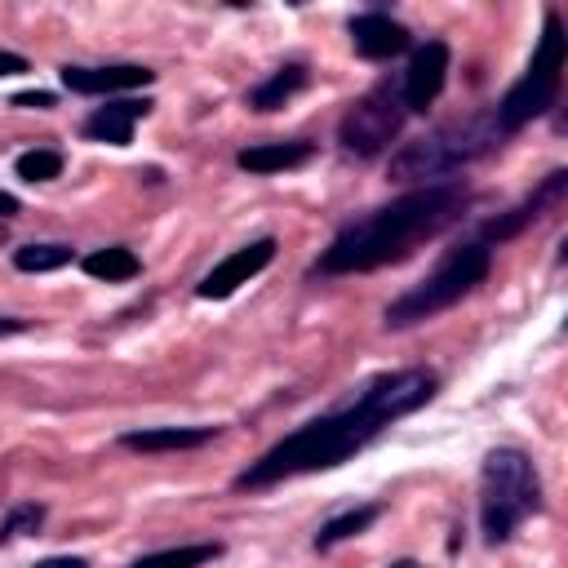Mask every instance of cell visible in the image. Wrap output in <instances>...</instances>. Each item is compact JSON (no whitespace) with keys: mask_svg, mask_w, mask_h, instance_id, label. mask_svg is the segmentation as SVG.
<instances>
[{"mask_svg":"<svg viewBox=\"0 0 568 568\" xmlns=\"http://www.w3.org/2000/svg\"><path fill=\"white\" fill-rule=\"evenodd\" d=\"M506 133L497 129L493 111H479V115H466V120H453V124H439L413 142H404L395 155H390V178L395 182H448V173H457L462 164L488 155L493 146H501Z\"/></svg>","mask_w":568,"mask_h":568,"instance_id":"3","label":"cell"},{"mask_svg":"<svg viewBox=\"0 0 568 568\" xmlns=\"http://www.w3.org/2000/svg\"><path fill=\"white\" fill-rule=\"evenodd\" d=\"M27 71V58H18V53H4L0 49V75H22Z\"/></svg>","mask_w":568,"mask_h":568,"instance_id":"24","label":"cell"},{"mask_svg":"<svg viewBox=\"0 0 568 568\" xmlns=\"http://www.w3.org/2000/svg\"><path fill=\"white\" fill-rule=\"evenodd\" d=\"M564 191H568V173H564V169H555V173H550V178H546V182H541V186H537L519 209L497 213L493 222H484V244H488V240H497V244H501V240L519 235L528 222H537L546 209H555V204L564 200Z\"/></svg>","mask_w":568,"mask_h":568,"instance_id":"10","label":"cell"},{"mask_svg":"<svg viewBox=\"0 0 568 568\" xmlns=\"http://www.w3.org/2000/svg\"><path fill=\"white\" fill-rule=\"evenodd\" d=\"M40 524H44V506H40V501H22V506H13V510L4 515V524H0V541L27 537V532H36Z\"/></svg>","mask_w":568,"mask_h":568,"instance_id":"22","label":"cell"},{"mask_svg":"<svg viewBox=\"0 0 568 568\" xmlns=\"http://www.w3.org/2000/svg\"><path fill=\"white\" fill-rule=\"evenodd\" d=\"M435 390H439V377L430 368L386 373V377L368 382L355 399H346L342 408H333V413L306 422L302 430L284 435L280 444H271L257 462H248V470L235 475V488H271V484L297 479V475L333 470L346 457H355L359 448H368L390 422L430 404Z\"/></svg>","mask_w":568,"mask_h":568,"instance_id":"1","label":"cell"},{"mask_svg":"<svg viewBox=\"0 0 568 568\" xmlns=\"http://www.w3.org/2000/svg\"><path fill=\"white\" fill-rule=\"evenodd\" d=\"M466 204H470V186L457 178L417 186V191L355 217L351 226H342L333 235V244L320 253L315 271L320 275H355V271H377L386 262H399L417 244H426V240L444 235L453 222H462Z\"/></svg>","mask_w":568,"mask_h":568,"instance_id":"2","label":"cell"},{"mask_svg":"<svg viewBox=\"0 0 568 568\" xmlns=\"http://www.w3.org/2000/svg\"><path fill=\"white\" fill-rule=\"evenodd\" d=\"M382 515V506H351V510H342V515H333L320 532H315V550H333L337 541H346V537H359L373 519Z\"/></svg>","mask_w":568,"mask_h":568,"instance_id":"19","label":"cell"},{"mask_svg":"<svg viewBox=\"0 0 568 568\" xmlns=\"http://www.w3.org/2000/svg\"><path fill=\"white\" fill-rule=\"evenodd\" d=\"M67 262H71V248H67V244H22V248L13 253V266L27 271V275H31V271H36V275H40V271H58V266H67Z\"/></svg>","mask_w":568,"mask_h":568,"instance_id":"20","label":"cell"},{"mask_svg":"<svg viewBox=\"0 0 568 568\" xmlns=\"http://www.w3.org/2000/svg\"><path fill=\"white\" fill-rule=\"evenodd\" d=\"M351 40H355V53H364L373 62L395 58V53H404L413 44L408 27L395 22V18H386V13H359V18H351Z\"/></svg>","mask_w":568,"mask_h":568,"instance_id":"12","label":"cell"},{"mask_svg":"<svg viewBox=\"0 0 568 568\" xmlns=\"http://www.w3.org/2000/svg\"><path fill=\"white\" fill-rule=\"evenodd\" d=\"M151 106H155L151 98H120V102H106V106H98V111L84 120V133L98 138V142H111V146H129V142H133V124H138Z\"/></svg>","mask_w":568,"mask_h":568,"instance_id":"13","label":"cell"},{"mask_svg":"<svg viewBox=\"0 0 568 568\" xmlns=\"http://www.w3.org/2000/svg\"><path fill=\"white\" fill-rule=\"evenodd\" d=\"M151 80H155V71H146L138 62H120V67H62V84L71 93H124V89H142Z\"/></svg>","mask_w":568,"mask_h":568,"instance_id":"11","label":"cell"},{"mask_svg":"<svg viewBox=\"0 0 568 568\" xmlns=\"http://www.w3.org/2000/svg\"><path fill=\"white\" fill-rule=\"evenodd\" d=\"M271 257H275V240L271 235H262V240H253V244H244V248H235V253H226L200 284H195V293L204 297V302H222V297H231L240 284H248L257 271H266L271 266Z\"/></svg>","mask_w":568,"mask_h":568,"instance_id":"8","label":"cell"},{"mask_svg":"<svg viewBox=\"0 0 568 568\" xmlns=\"http://www.w3.org/2000/svg\"><path fill=\"white\" fill-rule=\"evenodd\" d=\"M488 266H493V248L484 240L453 244L422 284H413L404 297H395L386 306V328H413V324L448 311L453 302H462L466 293H475L488 280Z\"/></svg>","mask_w":568,"mask_h":568,"instance_id":"5","label":"cell"},{"mask_svg":"<svg viewBox=\"0 0 568 568\" xmlns=\"http://www.w3.org/2000/svg\"><path fill=\"white\" fill-rule=\"evenodd\" d=\"M13 169L22 182H53L62 173V155L58 151H22Z\"/></svg>","mask_w":568,"mask_h":568,"instance_id":"21","label":"cell"},{"mask_svg":"<svg viewBox=\"0 0 568 568\" xmlns=\"http://www.w3.org/2000/svg\"><path fill=\"white\" fill-rule=\"evenodd\" d=\"M217 555H222L217 541H191V546H169V550L142 555L129 568H200V564H213Z\"/></svg>","mask_w":568,"mask_h":568,"instance_id":"18","label":"cell"},{"mask_svg":"<svg viewBox=\"0 0 568 568\" xmlns=\"http://www.w3.org/2000/svg\"><path fill=\"white\" fill-rule=\"evenodd\" d=\"M213 435H217V426H151V430L120 435V444L133 453H182V448L209 444Z\"/></svg>","mask_w":568,"mask_h":568,"instance_id":"14","label":"cell"},{"mask_svg":"<svg viewBox=\"0 0 568 568\" xmlns=\"http://www.w3.org/2000/svg\"><path fill=\"white\" fill-rule=\"evenodd\" d=\"M408 120V106H404V93H399V80H377L364 98H355L337 124V142L351 151V155H382L399 129Z\"/></svg>","mask_w":568,"mask_h":568,"instance_id":"7","label":"cell"},{"mask_svg":"<svg viewBox=\"0 0 568 568\" xmlns=\"http://www.w3.org/2000/svg\"><path fill=\"white\" fill-rule=\"evenodd\" d=\"M18 213V195H9V191H0V222H9Z\"/></svg>","mask_w":568,"mask_h":568,"instance_id":"26","label":"cell"},{"mask_svg":"<svg viewBox=\"0 0 568 568\" xmlns=\"http://www.w3.org/2000/svg\"><path fill=\"white\" fill-rule=\"evenodd\" d=\"M306 84H311L306 62H284V67H275V71H271L262 84H253L244 102H248L253 111H280V106H284L288 98H297Z\"/></svg>","mask_w":568,"mask_h":568,"instance_id":"15","label":"cell"},{"mask_svg":"<svg viewBox=\"0 0 568 568\" xmlns=\"http://www.w3.org/2000/svg\"><path fill=\"white\" fill-rule=\"evenodd\" d=\"M559 75H564V27H559V13H546V31H541V44L528 62V71L506 89V98L493 106V120L497 129L510 138L515 129H524L528 120L546 115L559 98Z\"/></svg>","mask_w":568,"mask_h":568,"instance_id":"6","label":"cell"},{"mask_svg":"<svg viewBox=\"0 0 568 568\" xmlns=\"http://www.w3.org/2000/svg\"><path fill=\"white\" fill-rule=\"evenodd\" d=\"M84 271H89L93 280L120 284V280H133V275L142 271V262H138V253H133V248L111 244V248H93V253L84 257Z\"/></svg>","mask_w":568,"mask_h":568,"instance_id":"17","label":"cell"},{"mask_svg":"<svg viewBox=\"0 0 568 568\" xmlns=\"http://www.w3.org/2000/svg\"><path fill=\"white\" fill-rule=\"evenodd\" d=\"M22 328H27L22 320H0V333H22Z\"/></svg>","mask_w":568,"mask_h":568,"instance_id":"27","label":"cell"},{"mask_svg":"<svg viewBox=\"0 0 568 568\" xmlns=\"http://www.w3.org/2000/svg\"><path fill=\"white\" fill-rule=\"evenodd\" d=\"M315 155L311 142H257V146H244L235 155V164L244 173H284V169H297Z\"/></svg>","mask_w":568,"mask_h":568,"instance_id":"16","label":"cell"},{"mask_svg":"<svg viewBox=\"0 0 568 568\" xmlns=\"http://www.w3.org/2000/svg\"><path fill=\"white\" fill-rule=\"evenodd\" d=\"M36 568H89L80 555H53V559H40Z\"/></svg>","mask_w":568,"mask_h":568,"instance_id":"25","label":"cell"},{"mask_svg":"<svg viewBox=\"0 0 568 568\" xmlns=\"http://www.w3.org/2000/svg\"><path fill=\"white\" fill-rule=\"evenodd\" d=\"M390 568H422V564H417V559H395Z\"/></svg>","mask_w":568,"mask_h":568,"instance_id":"28","label":"cell"},{"mask_svg":"<svg viewBox=\"0 0 568 568\" xmlns=\"http://www.w3.org/2000/svg\"><path fill=\"white\" fill-rule=\"evenodd\" d=\"M444 80H448V44H444V40L417 44L413 58H408V71H404V80H399V93H404L408 115H413V111H426V106L444 93Z\"/></svg>","mask_w":568,"mask_h":568,"instance_id":"9","label":"cell"},{"mask_svg":"<svg viewBox=\"0 0 568 568\" xmlns=\"http://www.w3.org/2000/svg\"><path fill=\"white\" fill-rule=\"evenodd\" d=\"M541 510V479L528 453L519 448H493L484 457L479 475V528L488 546H501L515 537V528Z\"/></svg>","mask_w":568,"mask_h":568,"instance_id":"4","label":"cell"},{"mask_svg":"<svg viewBox=\"0 0 568 568\" xmlns=\"http://www.w3.org/2000/svg\"><path fill=\"white\" fill-rule=\"evenodd\" d=\"M13 106H36V111H49L53 106V93L36 89V93H13Z\"/></svg>","mask_w":568,"mask_h":568,"instance_id":"23","label":"cell"}]
</instances>
